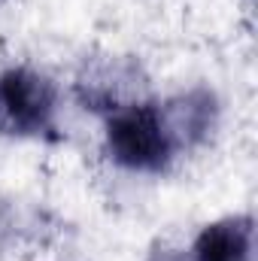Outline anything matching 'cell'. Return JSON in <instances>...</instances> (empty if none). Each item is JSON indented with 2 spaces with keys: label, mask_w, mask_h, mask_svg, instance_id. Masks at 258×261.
Segmentation results:
<instances>
[{
  "label": "cell",
  "mask_w": 258,
  "mask_h": 261,
  "mask_svg": "<svg viewBox=\"0 0 258 261\" xmlns=\"http://www.w3.org/2000/svg\"><path fill=\"white\" fill-rule=\"evenodd\" d=\"M143 88H146V76L140 64L119 55H107L104 61H94V64L85 61L76 79V94L85 103V110H97L104 116L128 103L146 100Z\"/></svg>",
  "instance_id": "3"
},
{
  "label": "cell",
  "mask_w": 258,
  "mask_h": 261,
  "mask_svg": "<svg viewBox=\"0 0 258 261\" xmlns=\"http://www.w3.org/2000/svg\"><path fill=\"white\" fill-rule=\"evenodd\" d=\"M0 3H3V0H0Z\"/></svg>",
  "instance_id": "6"
},
{
  "label": "cell",
  "mask_w": 258,
  "mask_h": 261,
  "mask_svg": "<svg viewBox=\"0 0 258 261\" xmlns=\"http://www.w3.org/2000/svg\"><path fill=\"white\" fill-rule=\"evenodd\" d=\"M194 261H255L252 216H225L210 222L192 246Z\"/></svg>",
  "instance_id": "5"
},
{
  "label": "cell",
  "mask_w": 258,
  "mask_h": 261,
  "mask_svg": "<svg viewBox=\"0 0 258 261\" xmlns=\"http://www.w3.org/2000/svg\"><path fill=\"white\" fill-rule=\"evenodd\" d=\"M161 116H164V125H167V134H170L176 152H183V149L200 146L216 130L219 103H216V94L213 91L192 88V91L167 100L161 107Z\"/></svg>",
  "instance_id": "4"
},
{
  "label": "cell",
  "mask_w": 258,
  "mask_h": 261,
  "mask_svg": "<svg viewBox=\"0 0 258 261\" xmlns=\"http://www.w3.org/2000/svg\"><path fill=\"white\" fill-rule=\"evenodd\" d=\"M104 143L107 155L134 173H164L176 158V146L167 134L161 107L152 100H137L107 113Z\"/></svg>",
  "instance_id": "1"
},
{
  "label": "cell",
  "mask_w": 258,
  "mask_h": 261,
  "mask_svg": "<svg viewBox=\"0 0 258 261\" xmlns=\"http://www.w3.org/2000/svg\"><path fill=\"white\" fill-rule=\"evenodd\" d=\"M58 88L31 67H9L0 73V134L15 140L46 137L55 130Z\"/></svg>",
  "instance_id": "2"
}]
</instances>
